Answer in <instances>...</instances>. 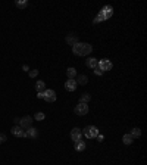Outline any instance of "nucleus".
Here are the masks:
<instances>
[{
	"label": "nucleus",
	"mask_w": 147,
	"mask_h": 165,
	"mask_svg": "<svg viewBox=\"0 0 147 165\" xmlns=\"http://www.w3.org/2000/svg\"><path fill=\"white\" fill-rule=\"evenodd\" d=\"M76 85H78L76 81H75V80H69V78H68V81L65 82V88H66L68 91H75V90H76Z\"/></svg>",
	"instance_id": "nucleus-10"
},
{
	"label": "nucleus",
	"mask_w": 147,
	"mask_h": 165,
	"mask_svg": "<svg viewBox=\"0 0 147 165\" xmlns=\"http://www.w3.org/2000/svg\"><path fill=\"white\" fill-rule=\"evenodd\" d=\"M25 137H28V139H34V137H37V130L34 128V127L27 128V131H25Z\"/></svg>",
	"instance_id": "nucleus-12"
},
{
	"label": "nucleus",
	"mask_w": 147,
	"mask_h": 165,
	"mask_svg": "<svg viewBox=\"0 0 147 165\" xmlns=\"http://www.w3.org/2000/svg\"><path fill=\"white\" fill-rule=\"evenodd\" d=\"M36 90H37V93H43L44 90H46V82L44 81H37L36 82Z\"/></svg>",
	"instance_id": "nucleus-15"
},
{
	"label": "nucleus",
	"mask_w": 147,
	"mask_h": 165,
	"mask_svg": "<svg viewBox=\"0 0 147 165\" xmlns=\"http://www.w3.org/2000/svg\"><path fill=\"white\" fill-rule=\"evenodd\" d=\"M74 112H75L76 115H79V117H84V115L88 114V105H87V103H78V105L75 106Z\"/></svg>",
	"instance_id": "nucleus-5"
},
{
	"label": "nucleus",
	"mask_w": 147,
	"mask_h": 165,
	"mask_svg": "<svg viewBox=\"0 0 147 165\" xmlns=\"http://www.w3.org/2000/svg\"><path fill=\"white\" fill-rule=\"evenodd\" d=\"M132 140H134V139H132V136H131V134H125V136L122 137L124 145H131V143H132Z\"/></svg>",
	"instance_id": "nucleus-19"
},
{
	"label": "nucleus",
	"mask_w": 147,
	"mask_h": 165,
	"mask_svg": "<svg viewBox=\"0 0 147 165\" xmlns=\"http://www.w3.org/2000/svg\"><path fill=\"white\" fill-rule=\"evenodd\" d=\"M4 142H6V134L0 133V145H1V143H4Z\"/></svg>",
	"instance_id": "nucleus-24"
},
{
	"label": "nucleus",
	"mask_w": 147,
	"mask_h": 165,
	"mask_svg": "<svg viewBox=\"0 0 147 165\" xmlns=\"http://www.w3.org/2000/svg\"><path fill=\"white\" fill-rule=\"evenodd\" d=\"M90 99H91V96H90L88 93H84V94L79 97V103H88Z\"/></svg>",
	"instance_id": "nucleus-17"
},
{
	"label": "nucleus",
	"mask_w": 147,
	"mask_h": 165,
	"mask_svg": "<svg viewBox=\"0 0 147 165\" xmlns=\"http://www.w3.org/2000/svg\"><path fill=\"white\" fill-rule=\"evenodd\" d=\"M103 139H105V137H103L102 134H99V136H97V140H99V142H103Z\"/></svg>",
	"instance_id": "nucleus-25"
},
{
	"label": "nucleus",
	"mask_w": 147,
	"mask_h": 165,
	"mask_svg": "<svg viewBox=\"0 0 147 165\" xmlns=\"http://www.w3.org/2000/svg\"><path fill=\"white\" fill-rule=\"evenodd\" d=\"M66 43H68V44H71V46H74L75 43H78V40H76V36H74V34H71V36H66Z\"/></svg>",
	"instance_id": "nucleus-20"
},
{
	"label": "nucleus",
	"mask_w": 147,
	"mask_h": 165,
	"mask_svg": "<svg viewBox=\"0 0 147 165\" xmlns=\"http://www.w3.org/2000/svg\"><path fill=\"white\" fill-rule=\"evenodd\" d=\"M94 69H96V74H97V75H102V74H103L100 69H97V68H94Z\"/></svg>",
	"instance_id": "nucleus-26"
},
{
	"label": "nucleus",
	"mask_w": 147,
	"mask_h": 165,
	"mask_svg": "<svg viewBox=\"0 0 147 165\" xmlns=\"http://www.w3.org/2000/svg\"><path fill=\"white\" fill-rule=\"evenodd\" d=\"M66 75H68V78H69V80H75V77H76V69L72 68V66H71V68H68V69H66Z\"/></svg>",
	"instance_id": "nucleus-16"
},
{
	"label": "nucleus",
	"mask_w": 147,
	"mask_h": 165,
	"mask_svg": "<svg viewBox=\"0 0 147 165\" xmlns=\"http://www.w3.org/2000/svg\"><path fill=\"white\" fill-rule=\"evenodd\" d=\"M82 134L87 137V139H96L99 136V128L96 125H87L82 131Z\"/></svg>",
	"instance_id": "nucleus-3"
},
{
	"label": "nucleus",
	"mask_w": 147,
	"mask_h": 165,
	"mask_svg": "<svg viewBox=\"0 0 147 165\" xmlns=\"http://www.w3.org/2000/svg\"><path fill=\"white\" fill-rule=\"evenodd\" d=\"M43 99L46 100V102H55L56 100V91L55 90H50V88H47V90H44L43 91Z\"/></svg>",
	"instance_id": "nucleus-7"
},
{
	"label": "nucleus",
	"mask_w": 147,
	"mask_h": 165,
	"mask_svg": "<svg viewBox=\"0 0 147 165\" xmlns=\"http://www.w3.org/2000/svg\"><path fill=\"white\" fill-rule=\"evenodd\" d=\"M97 62H99V61H97L96 58H88V59L85 61V65H87L88 68H93V69H94V68H97Z\"/></svg>",
	"instance_id": "nucleus-11"
},
{
	"label": "nucleus",
	"mask_w": 147,
	"mask_h": 165,
	"mask_svg": "<svg viewBox=\"0 0 147 165\" xmlns=\"http://www.w3.org/2000/svg\"><path fill=\"white\" fill-rule=\"evenodd\" d=\"M10 133H12L15 137H25V131H24L19 125H13L12 130H10Z\"/></svg>",
	"instance_id": "nucleus-9"
},
{
	"label": "nucleus",
	"mask_w": 147,
	"mask_h": 165,
	"mask_svg": "<svg viewBox=\"0 0 147 165\" xmlns=\"http://www.w3.org/2000/svg\"><path fill=\"white\" fill-rule=\"evenodd\" d=\"M33 120H34L33 117H30V115H25V117H22V118L19 120V124H18V125H19L22 130H24V128L27 130V128H30V127H31V124H33Z\"/></svg>",
	"instance_id": "nucleus-6"
},
{
	"label": "nucleus",
	"mask_w": 147,
	"mask_h": 165,
	"mask_svg": "<svg viewBox=\"0 0 147 165\" xmlns=\"http://www.w3.org/2000/svg\"><path fill=\"white\" fill-rule=\"evenodd\" d=\"M28 75H30L31 78H33V77H37V75H38V71H37V69H33V71L28 72Z\"/></svg>",
	"instance_id": "nucleus-23"
},
{
	"label": "nucleus",
	"mask_w": 147,
	"mask_h": 165,
	"mask_svg": "<svg viewBox=\"0 0 147 165\" xmlns=\"http://www.w3.org/2000/svg\"><path fill=\"white\" fill-rule=\"evenodd\" d=\"M112 15H113V7H112V6H105V7H102L100 12H99V15H97V18L94 19V24H99V22H102V21L109 19Z\"/></svg>",
	"instance_id": "nucleus-2"
},
{
	"label": "nucleus",
	"mask_w": 147,
	"mask_h": 165,
	"mask_svg": "<svg viewBox=\"0 0 147 165\" xmlns=\"http://www.w3.org/2000/svg\"><path fill=\"white\" fill-rule=\"evenodd\" d=\"M131 136H132V139H138V137L141 136V130H140L138 127L132 128V131H131Z\"/></svg>",
	"instance_id": "nucleus-18"
},
{
	"label": "nucleus",
	"mask_w": 147,
	"mask_h": 165,
	"mask_svg": "<svg viewBox=\"0 0 147 165\" xmlns=\"http://www.w3.org/2000/svg\"><path fill=\"white\" fill-rule=\"evenodd\" d=\"M37 97H38V99H43V93H37Z\"/></svg>",
	"instance_id": "nucleus-27"
},
{
	"label": "nucleus",
	"mask_w": 147,
	"mask_h": 165,
	"mask_svg": "<svg viewBox=\"0 0 147 165\" xmlns=\"http://www.w3.org/2000/svg\"><path fill=\"white\" fill-rule=\"evenodd\" d=\"M15 4H16L19 9H25V7L28 6V1H27V0H18Z\"/></svg>",
	"instance_id": "nucleus-21"
},
{
	"label": "nucleus",
	"mask_w": 147,
	"mask_h": 165,
	"mask_svg": "<svg viewBox=\"0 0 147 165\" xmlns=\"http://www.w3.org/2000/svg\"><path fill=\"white\" fill-rule=\"evenodd\" d=\"M85 147H87L85 142H82V140L75 142V150H76V152H82V150H85Z\"/></svg>",
	"instance_id": "nucleus-13"
},
{
	"label": "nucleus",
	"mask_w": 147,
	"mask_h": 165,
	"mask_svg": "<svg viewBox=\"0 0 147 165\" xmlns=\"http://www.w3.org/2000/svg\"><path fill=\"white\" fill-rule=\"evenodd\" d=\"M91 50H93V46L88 44V43H81V41H78V43H75L72 46V52L76 56H88V55L91 53Z\"/></svg>",
	"instance_id": "nucleus-1"
},
{
	"label": "nucleus",
	"mask_w": 147,
	"mask_h": 165,
	"mask_svg": "<svg viewBox=\"0 0 147 165\" xmlns=\"http://www.w3.org/2000/svg\"><path fill=\"white\" fill-rule=\"evenodd\" d=\"M113 66V64L110 62L109 59H100L97 62V69H100L102 72H106V71H110Z\"/></svg>",
	"instance_id": "nucleus-4"
},
{
	"label": "nucleus",
	"mask_w": 147,
	"mask_h": 165,
	"mask_svg": "<svg viewBox=\"0 0 147 165\" xmlns=\"http://www.w3.org/2000/svg\"><path fill=\"white\" fill-rule=\"evenodd\" d=\"M81 137H82V131H81L78 127L72 128V131H71V139H72L74 142H79Z\"/></svg>",
	"instance_id": "nucleus-8"
},
{
	"label": "nucleus",
	"mask_w": 147,
	"mask_h": 165,
	"mask_svg": "<svg viewBox=\"0 0 147 165\" xmlns=\"http://www.w3.org/2000/svg\"><path fill=\"white\" fill-rule=\"evenodd\" d=\"M33 118H34L36 121H43V120L46 118V115H44L43 112H37V114L34 115V117H33Z\"/></svg>",
	"instance_id": "nucleus-22"
},
{
	"label": "nucleus",
	"mask_w": 147,
	"mask_h": 165,
	"mask_svg": "<svg viewBox=\"0 0 147 165\" xmlns=\"http://www.w3.org/2000/svg\"><path fill=\"white\" fill-rule=\"evenodd\" d=\"M75 81H76V84L79 82L81 85H85V84L88 82V77H87V75H82V74H81V75H76V80H75Z\"/></svg>",
	"instance_id": "nucleus-14"
}]
</instances>
